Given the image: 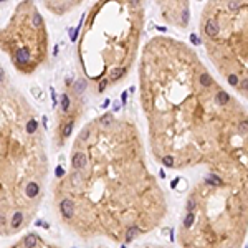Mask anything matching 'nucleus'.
Instances as JSON below:
<instances>
[{"instance_id":"obj_1","label":"nucleus","mask_w":248,"mask_h":248,"mask_svg":"<svg viewBox=\"0 0 248 248\" xmlns=\"http://www.w3.org/2000/svg\"><path fill=\"white\" fill-rule=\"evenodd\" d=\"M86 162H88V157L85 152H75L73 154V157H71V166H73V169L75 170H83L85 169V166H86Z\"/></svg>"},{"instance_id":"obj_2","label":"nucleus","mask_w":248,"mask_h":248,"mask_svg":"<svg viewBox=\"0 0 248 248\" xmlns=\"http://www.w3.org/2000/svg\"><path fill=\"white\" fill-rule=\"evenodd\" d=\"M60 210H61V215H63L66 220H70V218L75 217V203L71 202L70 198H65V200H61V203H60Z\"/></svg>"},{"instance_id":"obj_3","label":"nucleus","mask_w":248,"mask_h":248,"mask_svg":"<svg viewBox=\"0 0 248 248\" xmlns=\"http://www.w3.org/2000/svg\"><path fill=\"white\" fill-rule=\"evenodd\" d=\"M13 56H15V61L18 65H27V63H30V60H31V53H30L28 48H17Z\"/></svg>"},{"instance_id":"obj_4","label":"nucleus","mask_w":248,"mask_h":248,"mask_svg":"<svg viewBox=\"0 0 248 248\" xmlns=\"http://www.w3.org/2000/svg\"><path fill=\"white\" fill-rule=\"evenodd\" d=\"M205 33H207V36H210V38H215V36L220 33V25H218V22L213 20V18L207 20V23H205Z\"/></svg>"},{"instance_id":"obj_5","label":"nucleus","mask_w":248,"mask_h":248,"mask_svg":"<svg viewBox=\"0 0 248 248\" xmlns=\"http://www.w3.org/2000/svg\"><path fill=\"white\" fill-rule=\"evenodd\" d=\"M40 194V185L35 182V180H31V182H28L25 185V195L28 198H33V197H36Z\"/></svg>"},{"instance_id":"obj_6","label":"nucleus","mask_w":248,"mask_h":248,"mask_svg":"<svg viewBox=\"0 0 248 248\" xmlns=\"http://www.w3.org/2000/svg\"><path fill=\"white\" fill-rule=\"evenodd\" d=\"M137 233H139V228H137L136 225H134V227H129V228L126 230V237H124V242H126V243H131L132 240L137 237Z\"/></svg>"},{"instance_id":"obj_7","label":"nucleus","mask_w":248,"mask_h":248,"mask_svg":"<svg viewBox=\"0 0 248 248\" xmlns=\"http://www.w3.org/2000/svg\"><path fill=\"white\" fill-rule=\"evenodd\" d=\"M126 73V68H112L109 71V81H117L121 76H124Z\"/></svg>"},{"instance_id":"obj_8","label":"nucleus","mask_w":248,"mask_h":248,"mask_svg":"<svg viewBox=\"0 0 248 248\" xmlns=\"http://www.w3.org/2000/svg\"><path fill=\"white\" fill-rule=\"evenodd\" d=\"M215 99H217V103L220 104V106H225V104H228V101H230V96H228V93H225V91H220L215 94Z\"/></svg>"},{"instance_id":"obj_9","label":"nucleus","mask_w":248,"mask_h":248,"mask_svg":"<svg viewBox=\"0 0 248 248\" xmlns=\"http://www.w3.org/2000/svg\"><path fill=\"white\" fill-rule=\"evenodd\" d=\"M23 243H25L27 248H35L36 245H38V237L33 235V233H30V235H27V237H25Z\"/></svg>"},{"instance_id":"obj_10","label":"nucleus","mask_w":248,"mask_h":248,"mask_svg":"<svg viewBox=\"0 0 248 248\" xmlns=\"http://www.w3.org/2000/svg\"><path fill=\"white\" fill-rule=\"evenodd\" d=\"M22 223H23V213H22V212H15V213H13V217H12V228L17 230Z\"/></svg>"},{"instance_id":"obj_11","label":"nucleus","mask_w":248,"mask_h":248,"mask_svg":"<svg viewBox=\"0 0 248 248\" xmlns=\"http://www.w3.org/2000/svg\"><path fill=\"white\" fill-rule=\"evenodd\" d=\"M200 85H202L203 88H210L213 85L212 83V78H210V75H208V73H205V71H203L202 75H200Z\"/></svg>"},{"instance_id":"obj_12","label":"nucleus","mask_w":248,"mask_h":248,"mask_svg":"<svg viewBox=\"0 0 248 248\" xmlns=\"http://www.w3.org/2000/svg\"><path fill=\"white\" fill-rule=\"evenodd\" d=\"M194 220H195V215H194V212H187V215H185V218H184V228H185V230H189V228L194 225Z\"/></svg>"},{"instance_id":"obj_13","label":"nucleus","mask_w":248,"mask_h":248,"mask_svg":"<svg viewBox=\"0 0 248 248\" xmlns=\"http://www.w3.org/2000/svg\"><path fill=\"white\" fill-rule=\"evenodd\" d=\"M36 127H38V122H36L35 119H30V121L27 122V126H25V131L28 132V134H33V132L36 131Z\"/></svg>"},{"instance_id":"obj_14","label":"nucleus","mask_w":248,"mask_h":248,"mask_svg":"<svg viewBox=\"0 0 248 248\" xmlns=\"http://www.w3.org/2000/svg\"><path fill=\"white\" fill-rule=\"evenodd\" d=\"M61 109H63V112H66L70 109V96H68V94H63V96H61Z\"/></svg>"},{"instance_id":"obj_15","label":"nucleus","mask_w":248,"mask_h":248,"mask_svg":"<svg viewBox=\"0 0 248 248\" xmlns=\"http://www.w3.org/2000/svg\"><path fill=\"white\" fill-rule=\"evenodd\" d=\"M73 126H75V124H73V122H66L65 124V127H63V137H70L71 136V131H73Z\"/></svg>"},{"instance_id":"obj_16","label":"nucleus","mask_w":248,"mask_h":248,"mask_svg":"<svg viewBox=\"0 0 248 248\" xmlns=\"http://www.w3.org/2000/svg\"><path fill=\"white\" fill-rule=\"evenodd\" d=\"M112 122V114H109V112H106L104 116H101V119H99V124H103V126H108V124H111Z\"/></svg>"},{"instance_id":"obj_17","label":"nucleus","mask_w":248,"mask_h":248,"mask_svg":"<svg viewBox=\"0 0 248 248\" xmlns=\"http://www.w3.org/2000/svg\"><path fill=\"white\" fill-rule=\"evenodd\" d=\"M75 89H76V93H83V91H85V89H86V81H83V80L76 81V85H75Z\"/></svg>"},{"instance_id":"obj_18","label":"nucleus","mask_w":248,"mask_h":248,"mask_svg":"<svg viewBox=\"0 0 248 248\" xmlns=\"http://www.w3.org/2000/svg\"><path fill=\"white\" fill-rule=\"evenodd\" d=\"M7 225V217H5V213H0V230L2 228H5Z\"/></svg>"},{"instance_id":"obj_19","label":"nucleus","mask_w":248,"mask_h":248,"mask_svg":"<svg viewBox=\"0 0 248 248\" xmlns=\"http://www.w3.org/2000/svg\"><path fill=\"white\" fill-rule=\"evenodd\" d=\"M108 83H109V80H103L101 83H99V88H98V91H104L108 86Z\"/></svg>"},{"instance_id":"obj_20","label":"nucleus","mask_w":248,"mask_h":248,"mask_svg":"<svg viewBox=\"0 0 248 248\" xmlns=\"http://www.w3.org/2000/svg\"><path fill=\"white\" fill-rule=\"evenodd\" d=\"M55 174H56V177H63V174H65V170H63V167H56V170H55Z\"/></svg>"},{"instance_id":"obj_21","label":"nucleus","mask_w":248,"mask_h":248,"mask_svg":"<svg viewBox=\"0 0 248 248\" xmlns=\"http://www.w3.org/2000/svg\"><path fill=\"white\" fill-rule=\"evenodd\" d=\"M190 41H192L194 45H200V40L197 38V35H190Z\"/></svg>"},{"instance_id":"obj_22","label":"nucleus","mask_w":248,"mask_h":248,"mask_svg":"<svg viewBox=\"0 0 248 248\" xmlns=\"http://www.w3.org/2000/svg\"><path fill=\"white\" fill-rule=\"evenodd\" d=\"M3 78H5V71H3V68H0V85L3 83Z\"/></svg>"},{"instance_id":"obj_23","label":"nucleus","mask_w":248,"mask_h":248,"mask_svg":"<svg viewBox=\"0 0 248 248\" xmlns=\"http://www.w3.org/2000/svg\"><path fill=\"white\" fill-rule=\"evenodd\" d=\"M126 99H127V91H124L121 94V101H122V104H126Z\"/></svg>"},{"instance_id":"obj_24","label":"nucleus","mask_w":248,"mask_h":248,"mask_svg":"<svg viewBox=\"0 0 248 248\" xmlns=\"http://www.w3.org/2000/svg\"><path fill=\"white\" fill-rule=\"evenodd\" d=\"M0 2H5V0H0Z\"/></svg>"}]
</instances>
